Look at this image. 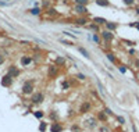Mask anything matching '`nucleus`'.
Here are the masks:
<instances>
[{
    "label": "nucleus",
    "instance_id": "f257e3e1",
    "mask_svg": "<svg viewBox=\"0 0 139 132\" xmlns=\"http://www.w3.org/2000/svg\"><path fill=\"white\" fill-rule=\"evenodd\" d=\"M100 36H102V40L103 42H107V43H111L114 40V32L108 29H103L100 31Z\"/></svg>",
    "mask_w": 139,
    "mask_h": 132
},
{
    "label": "nucleus",
    "instance_id": "f03ea898",
    "mask_svg": "<svg viewBox=\"0 0 139 132\" xmlns=\"http://www.w3.org/2000/svg\"><path fill=\"white\" fill-rule=\"evenodd\" d=\"M72 13L75 15H88V7L81 4H72Z\"/></svg>",
    "mask_w": 139,
    "mask_h": 132
},
{
    "label": "nucleus",
    "instance_id": "7ed1b4c3",
    "mask_svg": "<svg viewBox=\"0 0 139 132\" xmlns=\"http://www.w3.org/2000/svg\"><path fill=\"white\" fill-rule=\"evenodd\" d=\"M21 92H22V95H25V96H31L32 93H33V84H32L31 81H27V82L22 85Z\"/></svg>",
    "mask_w": 139,
    "mask_h": 132
},
{
    "label": "nucleus",
    "instance_id": "20e7f679",
    "mask_svg": "<svg viewBox=\"0 0 139 132\" xmlns=\"http://www.w3.org/2000/svg\"><path fill=\"white\" fill-rule=\"evenodd\" d=\"M43 100H45V96H43L42 92H35V93L31 95V102L33 104H40Z\"/></svg>",
    "mask_w": 139,
    "mask_h": 132
},
{
    "label": "nucleus",
    "instance_id": "39448f33",
    "mask_svg": "<svg viewBox=\"0 0 139 132\" xmlns=\"http://www.w3.org/2000/svg\"><path fill=\"white\" fill-rule=\"evenodd\" d=\"M13 81H14V78H11L8 74H6V75H3V76H1L0 84H1V86H3V88H10V86L13 85Z\"/></svg>",
    "mask_w": 139,
    "mask_h": 132
},
{
    "label": "nucleus",
    "instance_id": "423d86ee",
    "mask_svg": "<svg viewBox=\"0 0 139 132\" xmlns=\"http://www.w3.org/2000/svg\"><path fill=\"white\" fill-rule=\"evenodd\" d=\"M74 24L79 25V27H83V25H88L89 24V20H88L86 15H77L74 18Z\"/></svg>",
    "mask_w": 139,
    "mask_h": 132
},
{
    "label": "nucleus",
    "instance_id": "0eeeda50",
    "mask_svg": "<svg viewBox=\"0 0 139 132\" xmlns=\"http://www.w3.org/2000/svg\"><path fill=\"white\" fill-rule=\"evenodd\" d=\"M83 125H85L86 128H89V129H95V128L97 127V118H95V117L86 118V120L83 121Z\"/></svg>",
    "mask_w": 139,
    "mask_h": 132
},
{
    "label": "nucleus",
    "instance_id": "6e6552de",
    "mask_svg": "<svg viewBox=\"0 0 139 132\" xmlns=\"http://www.w3.org/2000/svg\"><path fill=\"white\" fill-rule=\"evenodd\" d=\"M32 61H33V59H32L31 54H24L20 59V64H21V67H28L32 64Z\"/></svg>",
    "mask_w": 139,
    "mask_h": 132
},
{
    "label": "nucleus",
    "instance_id": "1a4fd4ad",
    "mask_svg": "<svg viewBox=\"0 0 139 132\" xmlns=\"http://www.w3.org/2000/svg\"><path fill=\"white\" fill-rule=\"evenodd\" d=\"M7 74H8L11 78H17V76H20L21 70H20L17 65H10V67H8V70H7Z\"/></svg>",
    "mask_w": 139,
    "mask_h": 132
},
{
    "label": "nucleus",
    "instance_id": "9d476101",
    "mask_svg": "<svg viewBox=\"0 0 139 132\" xmlns=\"http://www.w3.org/2000/svg\"><path fill=\"white\" fill-rule=\"evenodd\" d=\"M47 75H49V78H54V76H57V75H59V65L52 64V65L49 67V70H47Z\"/></svg>",
    "mask_w": 139,
    "mask_h": 132
},
{
    "label": "nucleus",
    "instance_id": "9b49d317",
    "mask_svg": "<svg viewBox=\"0 0 139 132\" xmlns=\"http://www.w3.org/2000/svg\"><path fill=\"white\" fill-rule=\"evenodd\" d=\"M91 108H92V104H91V102H83L82 104H81V107H79V113L81 114H86V113H89L91 111Z\"/></svg>",
    "mask_w": 139,
    "mask_h": 132
},
{
    "label": "nucleus",
    "instance_id": "f8f14e48",
    "mask_svg": "<svg viewBox=\"0 0 139 132\" xmlns=\"http://www.w3.org/2000/svg\"><path fill=\"white\" fill-rule=\"evenodd\" d=\"M63 129H64V127L59 121H53L50 125V132H63Z\"/></svg>",
    "mask_w": 139,
    "mask_h": 132
},
{
    "label": "nucleus",
    "instance_id": "ddd939ff",
    "mask_svg": "<svg viewBox=\"0 0 139 132\" xmlns=\"http://www.w3.org/2000/svg\"><path fill=\"white\" fill-rule=\"evenodd\" d=\"M118 28V22H114V21H107L106 24H104V29H108L111 31V32H115Z\"/></svg>",
    "mask_w": 139,
    "mask_h": 132
},
{
    "label": "nucleus",
    "instance_id": "4468645a",
    "mask_svg": "<svg viewBox=\"0 0 139 132\" xmlns=\"http://www.w3.org/2000/svg\"><path fill=\"white\" fill-rule=\"evenodd\" d=\"M86 27V29H91V31H93L95 33H100V25H97L96 22H93V21H91L88 25H85Z\"/></svg>",
    "mask_w": 139,
    "mask_h": 132
},
{
    "label": "nucleus",
    "instance_id": "2eb2a0df",
    "mask_svg": "<svg viewBox=\"0 0 139 132\" xmlns=\"http://www.w3.org/2000/svg\"><path fill=\"white\" fill-rule=\"evenodd\" d=\"M65 63H67V60L64 56H57L56 59H54V64L56 65H59V67H64L65 65Z\"/></svg>",
    "mask_w": 139,
    "mask_h": 132
},
{
    "label": "nucleus",
    "instance_id": "dca6fc26",
    "mask_svg": "<svg viewBox=\"0 0 139 132\" xmlns=\"http://www.w3.org/2000/svg\"><path fill=\"white\" fill-rule=\"evenodd\" d=\"M42 11H43V10H42L40 7H38V6H35V7H32V8L28 10V13H31V15H35V17H36V15H40Z\"/></svg>",
    "mask_w": 139,
    "mask_h": 132
},
{
    "label": "nucleus",
    "instance_id": "f3484780",
    "mask_svg": "<svg viewBox=\"0 0 139 132\" xmlns=\"http://www.w3.org/2000/svg\"><path fill=\"white\" fill-rule=\"evenodd\" d=\"M77 50L83 56V57H86V59H91V53H89V50H86L85 47H82V46H78L77 47Z\"/></svg>",
    "mask_w": 139,
    "mask_h": 132
},
{
    "label": "nucleus",
    "instance_id": "a211bd4d",
    "mask_svg": "<svg viewBox=\"0 0 139 132\" xmlns=\"http://www.w3.org/2000/svg\"><path fill=\"white\" fill-rule=\"evenodd\" d=\"M106 59H107L110 63H113V64L117 63V57H115V54H114L113 52H106Z\"/></svg>",
    "mask_w": 139,
    "mask_h": 132
},
{
    "label": "nucleus",
    "instance_id": "6ab92c4d",
    "mask_svg": "<svg viewBox=\"0 0 139 132\" xmlns=\"http://www.w3.org/2000/svg\"><path fill=\"white\" fill-rule=\"evenodd\" d=\"M92 21H93V22H96L97 25H100V27H102V25L104 27V24L107 22V20H106V18H103V17H93Z\"/></svg>",
    "mask_w": 139,
    "mask_h": 132
},
{
    "label": "nucleus",
    "instance_id": "aec40b11",
    "mask_svg": "<svg viewBox=\"0 0 139 132\" xmlns=\"http://www.w3.org/2000/svg\"><path fill=\"white\" fill-rule=\"evenodd\" d=\"M96 118H97V121L106 122V121H107V114H106L104 111H99V113H97V116H96Z\"/></svg>",
    "mask_w": 139,
    "mask_h": 132
},
{
    "label": "nucleus",
    "instance_id": "412c9836",
    "mask_svg": "<svg viewBox=\"0 0 139 132\" xmlns=\"http://www.w3.org/2000/svg\"><path fill=\"white\" fill-rule=\"evenodd\" d=\"M40 8L42 10H47V8H50V6H52V0H40Z\"/></svg>",
    "mask_w": 139,
    "mask_h": 132
},
{
    "label": "nucleus",
    "instance_id": "4be33fe9",
    "mask_svg": "<svg viewBox=\"0 0 139 132\" xmlns=\"http://www.w3.org/2000/svg\"><path fill=\"white\" fill-rule=\"evenodd\" d=\"M95 3L100 7H108L110 6V1L108 0H95Z\"/></svg>",
    "mask_w": 139,
    "mask_h": 132
},
{
    "label": "nucleus",
    "instance_id": "5701e85b",
    "mask_svg": "<svg viewBox=\"0 0 139 132\" xmlns=\"http://www.w3.org/2000/svg\"><path fill=\"white\" fill-rule=\"evenodd\" d=\"M92 40L95 42V43H97V44L102 43V36H100V33H93L92 35Z\"/></svg>",
    "mask_w": 139,
    "mask_h": 132
},
{
    "label": "nucleus",
    "instance_id": "b1692460",
    "mask_svg": "<svg viewBox=\"0 0 139 132\" xmlns=\"http://www.w3.org/2000/svg\"><path fill=\"white\" fill-rule=\"evenodd\" d=\"M33 116H35V118H38V120H42V118L45 117V113L42 110H35L33 111Z\"/></svg>",
    "mask_w": 139,
    "mask_h": 132
},
{
    "label": "nucleus",
    "instance_id": "393cba45",
    "mask_svg": "<svg viewBox=\"0 0 139 132\" xmlns=\"http://www.w3.org/2000/svg\"><path fill=\"white\" fill-rule=\"evenodd\" d=\"M91 0H72L74 4H81V6H88Z\"/></svg>",
    "mask_w": 139,
    "mask_h": 132
},
{
    "label": "nucleus",
    "instance_id": "a878e982",
    "mask_svg": "<svg viewBox=\"0 0 139 132\" xmlns=\"http://www.w3.org/2000/svg\"><path fill=\"white\" fill-rule=\"evenodd\" d=\"M61 88H63V90H68V89L71 88V84H70V81H67V79H65V81L61 84Z\"/></svg>",
    "mask_w": 139,
    "mask_h": 132
},
{
    "label": "nucleus",
    "instance_id": "bb28decb",
    "mask_svg": "<svg viewBox=\"0 0 139 132\" xmlns=\"http://www.w3.org/2000/svg\"><path fill=\"white\" fill-rule=\"evenodd\" d=\"M46 129H47V124L42 121V122L39 124V131H40V132H46Z\"/></svg>",
    "mask_w": 139,
    "mask_h": 132
},
{
    "label": "nucleus",
    "instance_id": "cd10ccee",
    "mask_svg": "<svg viewBox=\"0 0 139 132\" xmlns=\"http://www.w3.org/2000/svg\"><path fill=\"white\" fill-rule=\"evenodd\" d=\"M123 3L125 4V6H128V7L135 6V0H123Z\"/></svg>",
    "mask_w": 139,
    "mask_h": 132
},
{
    "label": "nucleus",
    "instance_id": "c85d7f7f",
    "mask_svg": "<svg viewBox=\"0 0 139 132\" xmlns=\"http://www.w3.org/2000/svg\"><path fill=\"white\" fill-rule=\"evenodd\" d=\"M118 71H120L121 74H127L128 68H127V65H118Z\"/></svg>",
    "mask_w": 139,
    "mask_h": 132
},
{
    "label": "nucleus",
    "instance_id": "c756f323",
    "mask_svg": "<svg viewBox=\"0 0 139 132\" xmlns=\"http://www.w3.org/2000/svg\"><path fill=\"white\" fill-rule=\"evenodd\" d=\"M46 11H47V14H49V15H56V14H57V11H56L54 8H52V7H50V8H47Z\"/></svg>",
    "mask_w": 139,
    "mask_h": 132
},
{
    "label": "nucleus",
    "instance_id": "7c9ffc66",
    "mask_svg": "<svg viewBox=\"0 0 139 132\" xmlns=\"http://www.w3.org/2000/svg\"><path fill=\"white\" fill-rule=\"evenodd\" d=\"M77 78L79 79V81H85V79H86V76H85L82 72H78V74H77Z\"/></svg>",
    "mask_w": 139,
    "mask_h": 132
},
{
    "label": "nucleus",
    "instance_id": "2f4dec72",
    "mask_svg": "<svg viewBox=\"0 0 139 132\" xmlns=\"http://www.w3.org/2000/svg\"><path fill=\"white\" fill-rule=\"evenodd\" d=\"M128 53H129V56H135V54H136V50H135L134 47H131V49L128 50Z\"/></svg>",
    "mask_w": 139,
    "mask_h": 132
},
{
    "label": "nucleus",
    "instance_id": "473e14b6",
    "mask_svg": "<svg viewBox=\"0 0 139 132\" xmlns=\"http://www.w3.org/2000/svg\"><path fill=\"white\" fill-rule=\"evenodd\" d=\"M129 27H135L136 29L139 31V21H135V22H132V24H129Z\"/></svg>",
    "mask_w": 139,
    "mask_h": 132
},
{
    "label": "nucleus",
    "instance_id": "72a5a7b5",
    "mask_svg": "<svg viewBox=\"0 0 139 132\" xmlns=\"http://www.w3.org/2000/svg\"><path fill=\"white\" fill-rule=\"evenodd\" d=\"M117 121H118L120 124H125V118L121 117V116H118V117H117Z\"/></svg>",
    "mask_w": 139,
    "mask_h": 132
},
{
    "label": "nucleus",
    "instance_id": "f704fd0d",
    "mask_svg": "<svg viewBox=\"0 0 139 132\" xmlns=\"http://www.w3.org/2000/svg\"><path fill=\"white\" fill-rule=\"evenodd\" d=\"M63 33H64V35H65V36H68V38H71V39H72V40H75V39H77V38H75V36H72V35H71V33H70V32H63Z\"/></svg>",
    "mask_w": 139,
    "mask_h": 132
},
{
    "label": "nucleus",
    "instance_id": "c9c22d12",
    "mask_svg": "<svg viewBox=\"0 0 139 132\" xmlns=\"http://www.w3.org/2000/svg\"><path fill=\"white\" fill-rule=\"evenodd\" d=\"M103 111H104V113H106V114H107V116H113V111H111V110H110V108H108V107H106V108H104V110H103Z\"/></svg>",
    "mask_w": 139,
    "mask_h": 132
},
{
    "label": "nucleus",
    "instance_id": "e433bc0d",
    "mask_svg": "<svg viewBox=\"0 0 139 132\" xmlns=\"http://www.w3.org/2000/svg\"><path fill=\"white\" fill-rule=\"evenodd\" d=\"M71 131L72 132H79L81 129H79V127H77V125H72V127H71Z\"/></svg>",
    "mask_w": 139,
    "mask_h": 132
},
{
    "label": "nucleus",
    "instance_id": "4c0bfd02",
    "mask_svg": "<svg viewBox=\"0 0 139 132\" xmlns=\"http://www.w3.org/2000/svg\"><path fill=\"white\" fill-rule=\"evenodd\" d=\"M50 118H53L54 121H57V114H56L54 111H52V113H50Z\"/></svg>",
    "mask_w": 139,
    "mask_h": 132
},
{
    "label": "nucleus",
    "instance_id": "58836bf2",
    "mask_svg": "<svg viewBox=\"0 0 139 132\" xmlns=\"http://www.w3.org/2000/svg\"><path fill=\"white\" fill-rule=\"evenodd\" d=\"M60 42H61L63 44H67V46H72V43H71V42H68V40H64V39H61Z\"/></svg>",
    "mask_w": 139,
    "mask_h": 132
},
{
    "label": "nucleus",
    "instance_id": "ea45409f",
    "mask_svg": "<svg viewBox=\"0 0 139 132\" xmlns=\"http://www.w3.org/2000/svg\"><path fill=\"white\" fill-rule=\"evenodd\" d=\"M99 131H100V132H110V131L107 129V127H102V128H100Z\"/></svg>",
    "mask_w": 139,
    "mask_h": 132
},
{
    "label": "nucleus",
    "instance_id": "a19ab883",
    "mask_svg": "<svg viewBox=\"0 0 139 132\" xmlns=\"http://www.w3.org/2000/svg\"><path fill=\"white\" fill-rule=\"evenodd\" d=\"M3 63H4V56H3V54H0V65H1Z\"/></svg>",
    "mask_w": 139,
    "mask_h": 132
},
{
    "label": "nucleus",
    "instance_id": "79ce46f5",
    "mask_svg": "<svg viewBox=\"0 0 139 132\" xmlns=\"http://www.w3.org/2000/svg\"><path fill=\"white\" fill-rule=\"evenodd\" d=\"M135 65H136V68H139V59H135Z\"/></svg>",
    "mask_w": 139,
    "mask_h": 132
},
{
    "label": "nucleus",
    "instance_id": "37998d69",
    "mask_svg": "<svg viewBox=\"0 0 139 132\" xmlns=\"http://www.w3.org/2000/svg\"><path fill=\"white\" fill-rule=\"evenodd\" d=\"M135 13H136V14H139V6H136V7H135Z\"/></svg>",
    "mask_w": 139,
    "mask_h": 132
},
{
    "label": "nucleus",
    "instance_id": "c03bdc74",
    "mask_svg": "<svg viewBox=\"0 0 139 132\" xmlns=\"http://www.w3.org/2000/svg\"><path fill=\"white\" fill-rule=\"evenodd\" d=\"M132 129H134V132H138V129H136V127H135V125H132Z\"/></svg>",
    "mask_w": 139,
    "mask_h": 132
},
{
    "label": "nucleus",
    "instance_id": "a18cd8bd",
    "mask_svg": "<svg viewBox=\"0 0 139 132\" xmlns=\"http://www.w3.org/2000/svg\"><path fill=\"white\" fill-rule=\"evenodd\" d=\"M4 1H10V0H4Z\"/></svg>",
    "mask_w": 139,
    "mask_h": 132
}]
</instances>
